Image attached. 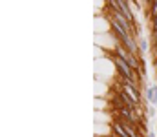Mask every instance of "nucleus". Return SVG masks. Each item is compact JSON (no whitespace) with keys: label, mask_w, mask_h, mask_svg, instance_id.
Wrapping results in <instances>:
<instances>
[{"label":"nucleus","mask_w":157,"mask_h":137,"mask_svg":"<svg viewBox=\"0 0 157 137\" xmlns=\"http://www.w3.org/2000/svg\"><path fill=\"white\" fill-rule=\"evenodd\" d=\"M150 20H154L157 17V0H154V2H150Z\"/></svg>","instance_id":"423d86ee"},{"label":"nucleus","mask_w":157,"mask_h":137,"mask_svg":"<svg viewBox=\"0 0 157 137\" xmlns=\"http://www.w3.org/2000/svg\"><path fill=\"white\" fill-rule=\"evenodd\" d=\"M146 99H148V102L150 104H155L157 102V86H150L148 90H146Z\"/></svg>","instance_id":"39448f33"},{"label":"nucleus","mask_w":157,"mask_h":137,"mask_svg":"<svg viewBox=\"0 0 157 137\" xmlns=\"http://www.w3.org/2000/svg\"><path fill=\"white\" fill-rule=\"evenodd\" d=\"M130 6H132V2H126V0H119V11L126 17V20L133 26V28H137L139 29V26L135 24V17H133V13H132V9H130Z\"/></svg>","instance_id":"f03ea898"},{"label":"nucleus","mask_w":157,"mask_h":137,"mask_svg":"<svg viewBox=\"0 0 157 137\" xmlns=\"http://www.w3.org/2000/svg\"><path fill=\"white\" fill-rule=\"evenodd\" d=\"M110 28H112V33H113L119 40H121V44H122L128 37H132V33H128V31L119 24L117 20H113V18H110Z\"/></svg>","instance_id":"f257e3e1"},{"label":"nucleus","mask_w":157,"mask_h":137,"mask_svg":"<svg viewBox=\"0 0 157 137\" xmlns=\"http://www.w3.org/2000/svg\"><path fill=\"white\" fill-rule=\"evenodd\" d=\"M121 91H124L135 104H139L141 106V95H139V91L137 88H133V86H130V84H121Z\"/></svg>","instance_id":"7ed1b4c3"},{"label":"nucleus","mask_w":157,"mask_h":137,"mask_svg":"<svg viewBox=\"0 0 157 137\" xmlns=\"http://www.w3.org/2000/svg\"><path fill=\"white\" fill-rule=\"evenodd\" d=\"M146 137H155V135H154L152 132H148V134H146Z\"/></svg>","instance_id":"6e6552de"},{"label":"nucleus","mask_w":157,"mask_h":137,"mask_svg":"<svg viewBox=\"0 0 157 137\" xmlns=\"http://www.w3.org/2000/svg\"><path fill=\"white\" fill-rule=\"evenodd\" d=\"M112 130H113L115 137H130L128 130L124 128V123H122V119H115V121L112 123Z\"/></svg>","instance_id":"20e7f679"},{"label":"nucleus","mask_w":157,"mask_h":137,"mask_svg":"<svg viewBox=\"0 0 157 137\" xmlns=\"http://www.w3.org/2000/svg\"><path fill=\"white\" fill-rule=\"evenodd\" d=\"M139 48H141V53L146 51V49H148V42H146L144 39H141V40H139Z\"/></svg>","instance_id":"0eeeda50"}]
</instances>
